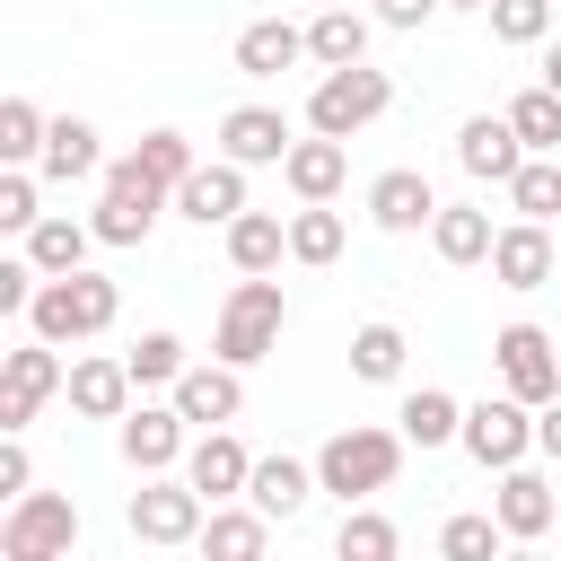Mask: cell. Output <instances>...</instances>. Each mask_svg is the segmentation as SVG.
<instances>
[{"mask_svg": "<svg viewBox=\"0 0 561 561\" xmlns=\"http://www.w3.org/2000/svg\"><path fill=\"white\" fill-rule=\"evenodd\" d=\"M175 210H184L193 228H228V219L245 210V167H237V158H210V167H193V175L175 184Z\"/></svg>", "mask_w": 561, "mask_h": 561, "instance_id": "cell-16", "label": "cell"}, {"mask_svg": "<svg viewBox=\"0 0 561 561\" xmlns=\"http://www.w3.org/2000/svg\"><path fill=\"white\" fill-rule=\"evenodd\" d=\"M184 482H193L210 508H219V500H245V482H254V456L228 438V421H219V430H202V438L184 447Z\"/></svg>", "mask_w": 561, "mask_h": 561, "instance_id": "cell-14", "label": "cell"}, {"mask_svg": "<svg viewBox=\"0 0 561 561\" xmlns=\"http://www.w3.org/2000/svg\"><path fill=\"white\" fill-rule=\"evenodd\" d=\"M386 105H394V79H386V70H368V61H342V70H324V79H316V96H307V131L351 140V131H368Z\"/></svg>", "mask_w": 561, "mask_h": 561, "instance_id": "cell-4", "label": "cell"}, {"mask_svg": "<svg viewBox=\"0 0 561 561\" xmlns=\"http://www.w3.org/2000/svg\"><path fill=\"white\" fill-rule=\"evenodd\" d=\"M202 517H210V500H202L193 482L140 473V491H131V535H140V543H158V552H175V543H202Z\"/></svg>", "mask_w": 561, "mask_h": 561, "instance_id": "cell-8", "label": "cell"}, {"mask_svg": "<svg viewBox=\"0 0 561 561\" xmlns=\"http://www.w3.org/2000/svg\"><path fill=\"white\" fill-rule=\"evenodd\" d=\"M70 386V368H61V342H18L9 359H0V430H26L35 421V403L44 394H61Z\"/></svg>", "mask_w": 561, "mask_h": 561, "instance_id": "cell-10", "label": "cell"}, {"mask_svg": "<svg viewBox=\"0 0 561 561\" xmlns=\"http://www.w3.org/2000/svg\"><path fill=\"white\" fill-rule=\"evenodd\" d=\"M342 175H351V158H342V140H333V131L289 140V158H280V184H289L298 202H333V193H342Z\"/></svg>", "mask_w": 561, "mask_h": 561, "instance_id": "cell-21", "label": "cell"}, {"mask_svg": "<svg viewBox=\"0 0 561 561\" xmlns=\"http://www.w3.org/2000/svg\"><path fill=\"white\" fill-rule=\"evenodd\" d=\"M307 61V26H289V18H254L245 35H237V70L245 79H280V70H298Z\"/></svg>", "mask_w": 561, "mask_h": 561, "instance_id": "cell-22", "label": "cell"}, {"mask_svg": "<svg viewBox=\"0 0 561 561\" xmlns=\"http://www.w3.org/2000/svg\"><path fill=\"white\" fill-rule=\"evenodd\" d=\"M61 394H70V412H88V421H123L140 386H131V359H70V386H61Z\"/></svg>", "mask_w": 561, "mask_h": 561, "instance_id": "cell-20", "label": "cell"}, {"mask_svg": "<svg viewBox=\"0 0 561 561\" xmlns=\"http://www.w3.org/2000/svg\"><path fill=\"white\" fill-rule=\"evenodd\" d=\"M535 447L561 465V394H552V403H535Z\"/></svg>", "mask_w": 561, "mask_h": 561, "instance_id": "cell-45", "label": "cell"}, {"mask_svg": "<svg viewBox=\"0 0 561 561\" xmlns=\"http://www.w3.org/2000/svg\"><path fill=\"white\" fill-rule=\"evenodd\" d=\"M394 543H403V535H394V517H377V508H351L342 535H333L342 561H394Z\"/></svg>", "mask_w": 561, "mask_h": 561, "instance_id": "cell-34", "label": "cell"}, {"mask_svg": "<svg viewBox=\"0 0 561 561\" xmlns=\"http://www.w3.org/2000/svg\"><path fill=\"white\" fill-rule=\"evenodd\" d=\"M88 245H96V219H35L26 228V254H35L44 280L53 272H88Z\"/></svg>", "mask_w": 561, "mask_h": 561, "instance_id": "cell-28", "label": "cell"}, {"mask_svg": "<svg viewBox=\"0 0 561 561\" xmlns=\"http://www.w3.org/2000/svg\"><path fill=\"white\" fill-rule=\"evenodd\" d=\"M79 543V508L61 491H18L0 517V561H70Z\"/></svg>", "mask_w": 561, "mask_h": 561, "instance_id": "cell-7", "label": "cell"}, {"mask_svg": "<svg viewBox=\"0 0 561 561\" xmlns=\"http://www.w3.org/2000/svg\"><path fill=\"white\" fill-rule=\"evenodd\" d=\"M316 491H324V482H316V465H298V456H254V482H245V500H254L263 517H298Z\"/></svg>", "mask_w": 561, "mask_h": 561, "instance_id": "cell-24", "label": "cell"}, {"mask_svg": "<svg viewBox=\"0 0 561 561\" xmlns=\"http://www.w3.org/2000/svg\"><path fill=\"white\" fill-rule=\"evenodd\" d=\"M394 430H403L412 447H447V438L465 430V403H456L447 386H412V394H403V412H394Z\"/></svg>", "mask_w": 561, "mask_h": 561, "instance_id": "cell-29", "label": "cell"}, {"mask_svg": "<svg viewBox=\"0 0 561 561\" xmlns=\"http://www.w3.org/2000/svg\"><path fill=\"white\" fill-rule=\"evenodd\" d=\"M167 202H175V193H167L140 158H114V167H105V193H96V245H140Z\"/></svg>", "mask_w": 561, "mask_h": 561, "instance_id": "cell-5", "label": "cell"}, {"mask_svg": "<svg viewBox=\"0 0 561 561\" xmlns=\"http://www.w3.org/2000/svg\"><path fill=\"white\" fill-rule=\"evenodd\" d=\"M123 359H131V386H175V377H184V368H193V359H184V342H175V333H140V342H131V351H123Z\"/></svg>", "mask_w": 561, "mask_h": 561, "instance_id": "cell-38", "label": "cell"}, {"mask_svg": "<svg viewBox=\"0 0 561 561\" xmlns=\"http://www.w3.org/2000/svg\"><path fill=\"white\" fill-rule=\"evenodd\" d=\"M44 131H53V123H44L26 96L0 105V158H9V167H35V158H44Z\"/></svg>", "mask_w": 561, "mask_h": 561, "instance_id": "cell-37", "label": "cell"}, {"mask_svg": "<svg viewBox=\"0 0 561 561\" xmlns=\"http://www.w3.org/2000/svg\"><path fill=\"white\" fill-rule=\"evenodd\" d=\"M500 526H508V543H535V535H552L561 526V500H552V482L543 473H526V465H508L500 473Z\"/></svg>", "mask_w": 561, "mask_h": 561, "instance_id": "cell-19", "label": "cell"}, {"mask_svg": "<svg viewBox=\"0 0 561 561\" xmlns=\"http://www.w3.org/2000/svg\"><path fill=\"white\" fill-rule=\"evenodd\" d=\"M280 254H289V228L272 210H237L228 219V263L237 272H280Z\"/></svg>", "mask_w": 561, "mask_h": 561, "instance_id": "cell-30", "label": "cell"}, {"mask_svg": "<svg viewBox=\"0 0 561 561\" xmlns=\"http://www.w3.org/2000/svg\"><path fill=\"white\" fill-rule=\"evenodd\" d=\"M184 412L175 403H131L123 412V430H114V447H123V465L131 473H167V465H184Z\"/></svg>", "mask_w": 561, "mask_h": 561, "instance_id": "cell-11", "label": "cell"}, {"mask_svg": "<svg viewBox=\"0 0 561 561\" xmlns=\"http://www.w3.org/2000/svg\"><path fill=\"white\" fill-rule=\"evenodd\" d=\"M526 158H535V149L517 140L508 114H465V131H456V167H465L473 184H508Z\"/></svg>", "mask_w": 561, "mask_h": 561, "instance_id": "cell-12", "label": "cell"}, {"mask_svg": "<svg viewBox=\"0 0 561 561\" xmlns=\"http://www.w3.org/2000/svg\"><path fill=\"white\" fill-rule=\"evenodd\" d=\"M543 88H561V35L543 44Z\"/></svg>", "mask_w": 561, "mask_h": 561, "instance_id": "cell-46", "label": "cell"}, {"mask_svg": "<svg viewBox=\"0 0 561 561\" xmlns=\"http://www.w3.org/2000/svg\"><path fill=\"white\" fill-rule=\"evenodd\" d=\"M438 9H447V0H377V18H386V26H403V35H412V26H430Z\"/></svg>", "mask_w": 561, "mask_h": 561, "instance_id": "cell-44", "label": "cell"}, {"mask_svg": "<svg viewBox=\"0 0 561 561\" xmlns=\"http://www.w3.org/2000/svg\"><path fill=\"white\" fill-rule=\"evenodd\" d=\"M447 9H491V0H447Z\"/></svg>", "mask_w": 561, "mask_h": 561, "instance_id": "cell-47", "label": "cell"}, {"mask_svg": "<svg viewBox=\"0 0 561 561\" xmlns=\"http://www.w3.org/2000/svg\"><path fill=\"white\" fill-rule=\"evenodd\" d=\"M280 324H289V298H280V280H272V272H245V280L228 289V307H219V333H210V351H219V359H237V368H254L263 351H280Z\"/></svg>", "mask_w": 561, "mask_h": 561, "instance_id": "cell-3", "label": "cell"}, {"mask_svg": "<svg viewBox=\"0 0 561 561\" xmlns=\"http://www.w3.org/2000/svg\"><path fill=\"white\" fill-rule=\"evenodd\" d=\"M491 368H500V386L517 403H552L561 394V351H552L543 324H500L491 333Z\"/></svg>", "mask_w": 561, "mask_h": 561, "instance_id": "cell-9", "label": "cell"}, {"mask_svg": "<svg viewBox=\"0 0 561 561\" xmlns=\"http://www.w3.org/2000/svg\"><path fill=\"white\" fill-rule=\"evenodd\" d=\"M263 543H272V517H263L254 500H245V508H228V500H219V508L202 517V552H210V561H254Z\"/></svg>", "mask_w": 561, "mask_h": 561, "instance_id": "cell-26", "label": "cell"}, {"mask_svg": "<svg viewBox=\"0 0 561 561\" xmlns=\"http://www.w3.org/2000/svg\"><path fill=\"white\" fill-rule=\"evenodd\" d=\"M403 351H412V342H403L394 324H359V333H351V377L394 386V377H403Z\"/></svg>", "mask_w": 561, "mask_h": 561, "instance_id": "cell-31", "label": "cell"}, {"mask_svg": "<svg viewBox=\"0 0 561 561\" xmlns=\"http://www.w3.org/2000/svg\"><path fill=\"white\" fill-rule=\"evenodd\" d=\"M35 289H44L35 254H9V263H0V316H26V307H35Z\"/></svg>", "mask_w": 561, "mask_h": 561, "instance_id": "cell-42", "label": "cell"}, {"mask_svg": "<svg viewBox=\"0 0 561 561\" xmlns=\"http://www.w3.org/2000/svg\"><path fill=\"white\" fill-rule=\"evenodd\" d=\"M123 316V289L105 280V272H53L44 289H35V307H26V324L44 333V342H88V333H105Z\"/></svg>", "mask_w": 561, "mask_h": 561, "instance_id": "cell-2", "label": "cell"}, {"mask_svg": "<svg viewBox=\"0 0 561 561\" xmlns=\"http://www.w3.org/2000/svg\"><path fill=\"white\" fill-rule=\"evenodd\" d=\"M403 430H377V421H351V430H333L324 447H316V482L324 491H342V500H368V491H386L394 473H403Z\"/></svg>", "mask_w": 561, "mask_h": 561, "instance_id": "cell-1", "label": "cell"}, {"mask_svg": "<svg viewBox=\"0 0 561 561\" xmlns=\"http://www.w3.org/2000/svg\"><path fill=\"white\" fill-rule=\"evenodd\" d=\"M508 123H517V140H526V149H561V88H543V79H535V88L508 105Z\"/></svg>", "mask_w": 561, "mask_h": 561, "instance_id": "cell-36", "label": "cell"}, {"mask_svg": "<svg viewBox=\"0 0 561 561\" xmlns=\"http://www.w3.org/2000/svg\"><path fill=\"white\" fill-rule=\"evenodd\" d=\"M368 219H377L386 237H412V228H430V219H438V193H430V175H421V167H386V175L368 184Z\"/></svg>", "mask_w": 561, "mask_h": 561, "instance_id": "cell-17", "label": "cell"}, {"mask_svg": "<svg viewBox=\"0 0 561 561\" xmlns=\"http://www.w3.org/2000/svg\"><path fill=\"white\" fill-rule=\"evenodd\" d=\"M289 254H298V263H333V254H342V210L298 202V210H289Z\"/></svg>", "mask_w": 561, "mask_h": 561, "instance_id": "cell-33", "label": "cell"}, {"mask_svg": "<svg viewBox=\"0 0 561 561\" xmlns=\"http://www.w3.org/2000/svg\"><path fill=\"white\" fill-rule=\"evenodd\" d=\"M508 202H517V219H543V228H552V219H561V167L535 149V158L508 175Z\"/></svg>", "mask_w": 561, "mask_h": 561, "instance_id": "cell-32", "label": "cell"}, {"mask_svg": "<svg viewBox=\"0 0 561 561\" xmlns=\"http://www.w3.org/2000/svg\"><path fill=\"white\" fill-rule=\"evenodd\" d=\"M482 18L500 44H552V0H491Z\"/></svg>", "mask_w": 561, "mask_h": 561, "instance_id": "cell-39", "label": "cell"}, {"mask_svg": "<svg viewBox=\"0 0 561 561\" xmlns=\"http://www.w3.org/2000/svg\"><path fill=\"white\" fill-rule=\"evenodd\" d=\"M456 447H465L482 473H508V465H526V447H535V403H517L508 386H500V394H482V403H465V430H456Z\"/></svg>", "mask_w": 561, "mask_h": 561, "instance_id": "cell-6", "label": "cell"}, {"mask_svg": "<svg viewBox=\"0 0 561 561\" xmlns=\"http://www.w3.org/2000/svg\"><path fill=\"white\" fill-rule=\"evenodd\" d=\"M500 543H508L500 508H491V517H482V508H465V517H447V526H438V552H447V561H482V552H500Z\"/></svg>", "mask_w": 561, "mask_h": 561, "instance_id": "cell-35", "label": "cell"}, {"mask_svg": "<svg viewBox=\"0 0 561 561\" xmlns=\"http://www.w3.org/2000/svg\"><path fill=\"white\" fill-rule=\"evenodd\" d=\"M219 158H237V167H280V158H289V114H280V105H237V114H219Z\"/></svg>", "mask_w": 561, "mask_h": 561, "instance_id": "cell-15", "label": "cell"}, {"mask_svg": "<svg viewBox=\"0 0 561 561\" xmlns=\"http://www.w3.org/2000/svg\"><path fill=\"white\" fill-rule=\"evenodd\" d=\"M167 394H175V412H184L193 430H219V421L245 412V368H237V359H202V368H184Z\"/></svg>", "mask_w": 561, "mask_h": 561, "instance_id": "cell-13", "label": "cell"}, {"mask_svg": "<svg viewBox=\"0 0 561 561\" xmlns=\"http://www.w3.org/2000/svg\"><path fill=\"white\" fill-rule=\"evenodd\" d=\"M35 482V465H26V447H18V430H0V500H18Z\"/></svg>", "mask_w": 561, "mask_h": 561, "instance_id": "cell-43", "label": "cell"}, {"mask_svg": "<svg viewBox=\"0 0 561 561\" xmlns=\"http://www.w3.org/2000/svg\"><path fill=\"white\" fill-rule=\"evenodd\" d=\"M131 158H140V167H149V175H158V184H167V193H175V184H184V175H193V167H202V158H193V140H184V131H149V140H140V149H131Z\"/></svg>", "mask_w": 561, "mask_h": 561, "instance_id": "cell-40", "label": "cell"}, {"mask_svg": "<svg viewBox=\"0 0 561 561\" xmlns=\"http://www.w3.org/2000/svg\"><path fill=\"white\" fill-rule=\"evenodd\" d=\"M35 175H44V184H79V175H105V149H96V123H79V114H61V123L44 131V158H35Z\"/></svg>", "mask_w": 561, "mask_h": 561, "instance_id": "cell-23", "label": "cell"}, {"mask_svg": "<svg viewBox=\"0 0 561 561\" xmlns=\"http://www.w3.org/2000/svg\"><path fill=\"white\" fill-rule=\"evenodd\" d=\"M307 61H324V70H342V61H368V18H359L351 0L316 9V26H307Z\"/></svg>", "mask_w": 561, "mask_h": 561, "instance_id": "cell-27", "label": "cell"}, {"mask_svg": "<svg viewBox=\"0 0 561 561\" xmlns=\"http://www.w3.org/2000/svg\"><path fill=\"white\" fill-rule=\"evenodd\" d=\"M491 280H500V289H543V280H552V228H543V219L500 228V237H491Z\"/></svg>", "mask_w": 561, "mask_h": 561, "instance_id": "cell-18", "label": "cell"}, {"mask_svg": "<svg viewBox=\"0 0 561 561\" xmlns=\"http://www.w3.org/2000/svg\"><path fill=\"white\" fill-rule=\"evenodd\" d=\"M35 219H44V210H35V175H26V167H9V175H0V228H9V237H26Z\"/></svg>", "mask_w": 561, "mask_h": 561, "instance_id": "cell-41", "label": "cell"}, {"mask_svg": "<svg viewBox=\"0 0 561 561\" xmlns=\"http://www.w3.org/2000/svg\"><path fill=\"white\" fill-rule=\"evenodd\" d=\"M491 210H473V202H438V219H430V245H438V263H491Z\"/></svg>", "mask_w": 561, "mask_h": 561, "instance_id": "cell-25", "label": "cell"}]
</instances>
